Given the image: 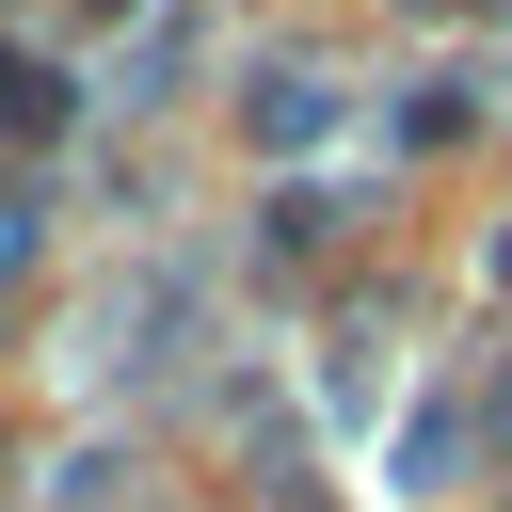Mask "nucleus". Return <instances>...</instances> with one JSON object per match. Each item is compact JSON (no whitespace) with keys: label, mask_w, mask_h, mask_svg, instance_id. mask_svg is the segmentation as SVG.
<instances>
[{"label":"nucleus","mask_w":512,"mask_h":512,"mask_svg":"<svg viewBox=\"0 0 512 512\" xmlns=\"http://www.w3.org/2000/svg\"><path fill=\"white\" fill-rule=\"evenodd\" d=\"M0 128H32V144L64 128V80H48V64H16V48H0Z\"/></svg>","instance_id":"f03ea898"},{"label":"nucleus","mask_w":512,"mask_h":512,"mask_svg":"<svg viewBox=\"0 0 512 512\" xmlns=\"http://www.w3.org/2000/svg\"><path fill=\"white\" fill-rule=\"evenodd\" d=\"M320 112H336V96H320V80H288V64H272V80H256V128H272V144H320Z\"/></svg>","instance_id":"f257e3e1"}]
</instances>
